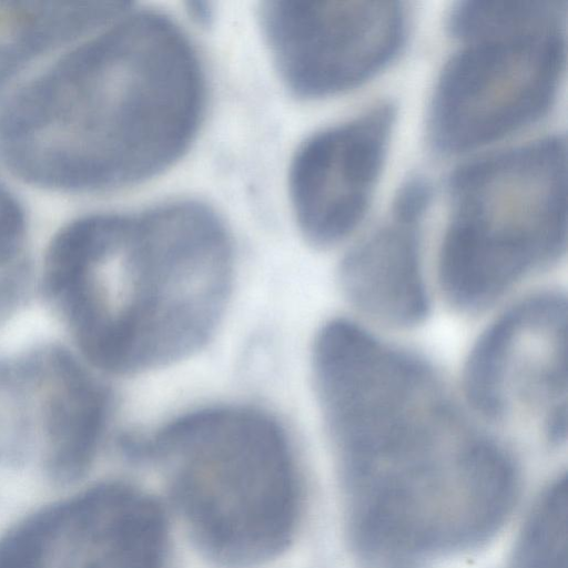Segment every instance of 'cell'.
Instances as JSON below:
<instances>
[{"instance_id":"5b68a950","label":"cell","mask_w":568,"mask_h":568,"mask_svg":"<svg viewBox=\"0 0 568 568\" xmlns=\"http://www.w3.org/2000/svg\"><path fill=\"white\" fill-rule=\"evenodd\" d=\"M566 159V139L554 134L454 172L438 261L454 307L480 311L564 254Z\"/></svg>"},{"instance_id":"7a4b0ae2","label":"cell","mask_w":568,"mask_h":568,"mask_svg":"<svg viewBox=\"0 0 568 568\" xmlns=\"http://www.w3.org/2000/svg\"><path fill=\"white\" fill-rule=\"evenodd\" d=\"M234 277L229 234L207 206L81 219L53 240L44 286L80 348L118 374L161 368L200 351Z\"/></svg>"},{"instance_id":"9a60e30c","label":"cell","mask_w":568,"mask_h":568,"mask_svg":"<svg viewBox=\"0 0 568 568\" xmlns=\"http://www.w3.org/2000/svg\"><path fill=\"white\" fill-rule=\"evenodd\" d=\"M24 219L16 200L0 184V263L10 260L22 241Z\"/></svg>"},{"instance_id":"7c38bea8","label":"cell","mask_w":568,"mask_h":568,"mask_svg":"<svg viewBox=\"0 0 568 568\" xmlns=\"http://www.w3.org/2000/svg\"><path fill=\"white\" fill-rule=\"evenodd\" d=\"M48 467L59 479L79 476L92 460L109 412L104 388L59 348L43 351Z\"/></svg>"},{"instance_id":"52a82bcc","label":"cell","mask_w":568,"mask_h":568,"mask_svg":"<svg viewBox=\"0 0 568 568\" xmlns=\"http://www.w3.org/2000/svg\"><path fill=\"white\" fill-rule=\"evenodd\" d=\"M262 28L287 87L322 98L359 85L383 70L405 43L404 4L369 1H265Z\"/></svg>"},{"instance_id":"4fadbf2b","label":"cell","mask_w":568,"mask_h":568,"mask_svg":"<svg viewBox=\"0 0 568 568\" xmlns=\"http://www.w3.org/2000/svg\"><path fill=\"white\" fill-rule=\"evenodd\" d=\"M118 1H0V79L38 55L121 16Z\"/></svg>"},{"instance_id":"277c9868","label":"cell","mask_w":568,"mask_h":568,"mask_svg":"<svg viewBox=\"0 0 568 568\" xmlns=\"http://www.w3.org/2000/svg\"><path fill=\"white\" fill-rule=\"evenodd\" d=\"M312 374L345 487L426 475L473 432L425 361L352 321L316 335Z\"/></svg>"},{"instance_id":"3957f363","label":"cell","mask_w":568,"mask_h":568,"mask_svg":"<svg viewBox=\"0 0 568 568\" xmlns=\"http://www.w3.org/2000/svg\"><path fill=\"white\" fill-rule=\"evenodd\" d=\"M126 448L171 464L178 507L211 558L251 565L292 539L297 474L286 433L270 414L245 406L195 409L128 439Z\"/></svg>"},{"instance_id":"5bb4252c","label":"cell","mask_w":568,"mask_h":568,"mask_svg":"<svg viewBox=\"0 0 568 568\" xmlns=\"http://www.w3.org/2000/svg\"><path fill=\"white\" fill-rule=\"evenodd\" d=\"M567 478L541 495L515 545L513 568H567Z\"/></svg>"},{"instance_id":"30bf717a","label":"cell","mask_w":568,"mask_h":568,"mask_svg":"<svg viewBox=\"0 0 568 568\" xmlns=\"http://www.w3.org/2000/svg\"><path fill=\"white\" fill-rule=\"evenodd\" d=\"M394 106L375 104L323 129L296 151L288 185L296 221L317 246L333 245L361 223L386 159Z\"/></svg>"},{"instance_id":"ba28073f","label":"cell","mask_w":568,"mask_h":568,"mask_svg":"<svg viewBox=\"0 0 568 568\" xmlns=\"http://www.w3.org/2000/svg\"><path fill=\"white\" fill-rule=\"evenodd\" d=\"M160 507L129 486H98L51 507L0 540V568H162Z\"/></svg>"},{"instance_id":"6da1fadb","label":"cell","mask_w":568,"mask_h":568,"mask_svg":"<svg viewBox=\"0 0 568 568\" xmlns=\"http://www.w3.org/2000/svg\"><path fill=\"white\" fill-rule=\"evenodd\" d=\"M204 101L203 71L180 27L159 12H135L4 103L0 160L57 190L136 183L189 148Z\"/></svg>"},{"instance_id":"8992f818","label":"cell","mask_w":568,"mask_h":568,"mask_svg":"<svg viewBox=\"0 0 568 568\" xmlns=\"http://www.w3.org/2000/svg\"><path fill=\"white\" fill-rule=\"evenodd\" d=\"M566 2L459 38L429 102L427 133L442 153L474 149L528 125L554 103L566 63Z\"/></svg>"},{"instance_id":"8fae6325","label":"cell","mask_w":568,"mask_h":568,"mask_svg":"<svg viewBox=\"0 0 568 568\" xmlns=\"http://www.w3.org/2000/svg\"><path fill=\"white\" fill-rule=\"evenodd\" d=\"M427 204L396 194L389 219L356 243L344 256L339 286L363 314L394 327L422 323L429 313L419 244V225Z\"/></svg>"},{"instance_id":"9c48e42d","label":"cell","mask_w":568,"mask_h":568,"mask_svg":"<svg viewBox=\"0 0 568 568\" xmlns=\"http://www.w3.org/2000/svg\"><path fill=\"white\" fill-rule=\"evenodd\" d=\"M566 297L545 292L526 297L495 318L466 359L463 385L483 416L501 418L513 386L538 402L545 433L566 426Z\"/></svg>"}]
</instances>
